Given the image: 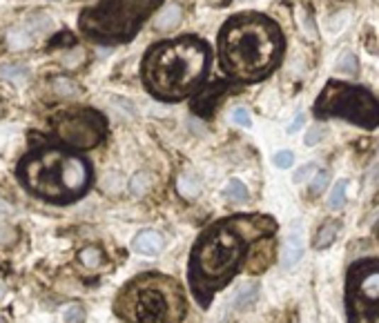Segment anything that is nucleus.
I'll return each mask as SVG.
<instances>
[{
	"mask_svg": "<svg viewBox=\"0 0 379 323\" xmlns=\"http://www.w3.org/2000/svg\"><path fill=\"white\" fill-rule=\"evenodd\" d=\"M223 196L227 198V201H232V203H246V201H248V188H246L239 178H232V181L225 186Z\"/></svg>",
	"mask_w": 379,
	"mask_h": 323,
	"instance_id": "17",
	"label": "nucleus"
},
{
	"mask_svg": "<svg viewBox=\"0 0 379 323\" xmlns=\"http://www.w3.org/2000/svg\"><path fill=\"white\" fill-rule=\"evenodd\" d=\"M27 76V69L21 65H0V79L5 81H23Z\"/></svg>",
	"mask_w": 379,
	"mask_h": 323,
	"instance_id": "23",
	"label": "nucleus"
},
{
	"mask_svg": "<svg viewBox=\"0 0 379 323\" xmlns=\"http://www.w3.org/2000/svg\"><path fill=\"white\" fill-rule=\"evenodd\" d=\"M339 230H341V223H339V221H326L319 230H317L315 241H312V248H315V250H326V248H330V245L335 243V239H337V234H339Z\"/></svg>",
	"mask_w": 379,
	"mask_h": 323,
	"instance_id": "14",
	"label": "nucleus"
},
{
	"mask_svg": "<svg viewBox=\"0 0 379 323\" xmlns=\"http://www.w3.org/2000/svg\"><path fill=\"white\" fill-rule=\"evenodd\" d=\"M52 125L58 141L74 149H92L108 136V120L92 107H69L58 112Z\"/></svg>",
	"mask_w": 379,
	"mask_h": 323,
	"instance_id": "9",
	"label": "nucleus"
},
{
	"mask_svg": "<svg viewBox=\"0 0 379 323\" xmlns=\"http://www.w3.org/2000/svg\"><path fill=\"white\" fill-rule=\"evenodd\" d=\"M149 188V176L145 172H139V174H134V178L130 181V192L134 196H143Z\"/></svg>",
	"mask_w": 379,
	"mask_h": 323,
	"instance_id": "22",
	"label": "nucleus"
},
{
	"mask_svg": "<svg viewBox=\"0 0 379 323\" xmlns=\"http://www.w3.org/2000/svg\"><path fill=\"white\" fill-rule=\"evenodd\" d=\"M275 232L277 223L266 214H239L210 225L196 239L188 264V281L201 307H208L212 297L234 279L246 261L248 245Z\"/></svg>",
	"mask_w": 379,
	"mask_h": 323,
	"instance_id": "1",
	"label": "nucleus"
},
{
	"mask_svg": "<svg viewBox=\"0 0 379 323\" xmlns=\"http://www.w3.org/2000/svg\"><path fill=\"white\" fill-rule=\"evenodd\" d=\"M161 3L163 0H98L81 11L79 27L89 40L105 45L128 42Z\"/></svg>",
	"mask_w": 379,
	"mask_h": 323,
	"instance_id": "6",
	"label": "nucleus"
},
{
	"mask_svg": "<svg viewBox=\"0 0 379 323\" xmlns=\"http://www.w3.org/2000/svg\"><path fill=\"white\" fill-rule=\"evenodd\" d=\"M315 116L344 118L363 130H375L379 125V101L366 87L328 81L315 101Z\"/></svg>",
	"mask_w": 379,
	"mask_h": 323,
	"instance_id": "7",
	"label": "nucleus"
},
{
	"mask_svg": "<svg viewBox=\"0 0 379 323\" xmlns=\"http://www.w3.org/2000/svg\"><path fill=\"white\" fill-rule=\"evenodd\" d=\"M79 261H81L85 268L94 270V268H98L103 264V252L98 248H85V250H81Z\"/></svg>",
	"mask_w": 379,
	"mask_h": 323,
	"instance_id": "20",
	"label": "nucleus"
},
{
	"mask_svg": "<svg viewBox=\"0 0 379 323\" xmlns=\"http://www.w3.org/2000/svg\"><path fill=\"white\" fill-rule=\"evenodd\" d=\"M256 297H259V285H256V283H244L234 292V305L239 307V310H244V307H248V305H252L256 301Z\"/></svg>",
	"mask_w": 379,
	"mask_h": 323,
	"instance_id": "16",
	"label": "nucleus"
},
{
	"mask_svg": "<svg viewBox=\"0 0 379 323\" xmlns=\"http://www.w3.org/2000/svg\"><path fill=\"white\" fill-rule=\"evenodd\" d=\"M210 60V47L196 36L157 42L143 58V85L152 96L165 103L188 98L205 81Z\"/></svg>",
	"mask_w": 379,
	"mask_h": 323,
	"instance_id": "3",
	"label": "nucleus"
},
{
	"mask_svg": "<svg viewBox=\"0 0 379 323\" xmlns=\"http://www.w3.org/2000/svg\"><path fill=\"white\" fill-rule=\"evenodd\" d=\"M283 34L264 13H239L219 32L221 69L239 83L264 81L283 58Z\"/></svg>",
	"mask_w": 379,
	"mask_h": 323,
	"instance_id": "2",
	"label": "nucleus"
},
{
	"mask_svg": "<svg viewBox=\"0 0 379 323\" xmlns=\"http://www.w3.org/2000/svg\"><path fill=\"white\" fill-rule=\"evenodd\" d=\"M85 321V310L81 305H69L65 310V323H83Z\"/></svg>",
	"mask_w": 379,
	"mask_h": 323,
	"instance_id": "25",
	"label": "nucleus"
},
{
	"mask_svg": "<svg viewBox=\"0 0 379 323\" xmlns=\"http://www.w3.org/2000/svg\"><path fill=\"white\" fill-rule=\"evenodd\" d=\"M301 225L293 223V232L288 234L285 245H283V256H281V266L288 270L299 264V259L303 256V239H301Z\"/></svg>",
	"mask_w": 379,
	"mask_h": 323,
	"instance_id": "12",
	"label": "nucleus"
},
{
	"mask_svg": "<svg viewBox=\"0 0 379 323\" xmlns=\"http://www.w3.org/2000/svg\"><path fill=\"white\" fill-rule=\"evenodd\" d=\"M179 192L188 196V198H194L196 194L201 192V178L199 176H194V174H183V176H179Z\"/></svg>",
	"mask_w": 379,
	"mask_h": 323,
	"instance_id": "18",
	"label": "nucleus"
},
{
	"mask_svg": "<svg viewBox=\"0 0 379 323\" xmlns=\"http://www.w3.org/2000/svg\"><path fill=\"white\" fill-rule=\"evenodd\" d=\"M319 138H324V128H319V125H315V128H310L308 132H306V145H317L319 143Z\"/></svg>",
	"mask_w": 379,
	"mask_h": 323,
	"instance_id": "27",
	"label": "nucleus"
},
{
	"mask_svg": "<svg viewBox=\"0 0 379 323\" xmlns=\"http://www.w3.org/2000/svg\"><path fill=\"white\" fill-rule=\"evenodd\" d=\"M181 16H183V13H181L179 5H168L159 13V18L154 21V27L159 32H170V29H174L181 23Z\"/></svg>",
	"mask_w": 379,
	"mask_h": 323,
	"instance_id": "15",
	"label": "nucleus"
},
{
	"mask_svg": "<svg viewBox=\"0 0 379 323\" xmlns=\"http://www.w3.org/2000/svg\"><path fill=\"white\" fill-rule=\"evenodd\" d=\"M232 118H234V123H239V125H250V116H248V112L246 110H237L234 114H232Z\"/></svg>",
	"mask_w": 379,
	"mask_h": 323,
	"instance_id": "28",
	"label": "nucleus"
},
{
	"mask_svg": "<svg viewBox=\"0 0 379 323\" xmlns=\"http://www.w3.org/2000/svg\"><path fill=\"white\" fill-rule=\"evenodd\" d=\"M348 323H379V259H361L346 272Z\"/></svg>",
	"mask_w": 379,
	"mask_h": 323,
	"instance_id": "8",
	"label": "nucleus"
},
{
	"mask_svg": "<svg viewBox=\"0 0 379 323\" xmlns=\"http://www.w3.org/2000/svg\"><path fill=\"white\" fill-rule=\"evenodd\" d=\"M346 188H348V181H346V178L337 181V186L332 188V194H330V198H328V205H330L332 210H341V208L346 205Z\"/></svg>",
	"mask_w": 379,
	"mask_h": 323,
	"instance_id": "19",
	"label": "nucleus"
},
{
	"mask_svg": "<svg viewBox=\"0 0 379 323\" xmlns=\"http://www.w3.org/2000/svg\"><path fill=\"white\" fill-rule=\"evenodd\" d=\"M132 248L139 254L157 256L163 250V237H161V232H157V230H143V232L134 237Z\"/></svg>",
	"mask_w": 379,
	"mask_h": 323,
	"instance_id": "13",
	"label": "nucleus"
},
{
	"mask_svg": "<svg viewBox=\"0 0 379 323\" xmlns=\"http://www.w3.org/2000/svg\"><path fill=\"white\" fill-rule=\"evenodd\" d=\"M337 72H341V74H357L359 72V60H357V56L355 54H344L339 60H337Z\"/></svg>",
	"mask_w": 379,
	"mask_h": 323,
	"instance_id": "21",
	"label": "nucleus"
},
{
	"mask_svg": "<svg viewBox=\"0 0 379 323\" xmlns=\"http://www.w3.org/2000/svg\"><path fill=\"white\" fill-rule=\"evenodd\" d=\"M315 170H317V165H308V167H301V170H299V172L295 174V181H303V176H306V178H308V176H310V174H312Z\"/></svg>",
	"mask_w": 379,
	"mask_h": 323,
	"instance_id": "29",
	"label": "nucleus"
},
{
	"mask_svg": "<svg viewBox=\"0 0 379 323\" xmlns=\"http://www.w3.org/2000/svg\"><path fill=\"white\" fill-rule=\"evenodd\" d=\"M326 186H328V172L319 170V172L315 174V181L310 183V192L312 194H319Z\"/></svg>",
	"mask_w": 379,
	"mask_h": 323,
	"instance_id": "26",
	"label": "nucleus"
},
{
	"mask_svg": "<svg viewBox=\"0 0 379 323\" xmlns=\"http://www.w3.org/2000/svg\"><path fill=\"white\" fill-rule=\"evenodd\" d=\"M301 123H303V114H299V116L295 118V123H293V125H290V128H288V132H290V134L299 132V130H301Z\"/></svg>",
	"mask_w": 379,
	"mask_h": 323,
	"instance_id": "30",
	"label": "nucleus"
},
{
	"mask_svg": "<svg viewBox=\"0 0 379 323\" xmlns=\"http://www.w3.org/2000/svg\"><path fill=\"white\" fill-rule=\"evenodd\" d=\"M186 310L183 288L159 272L132 279L114 303V312L123 323H183Z\"/></svg>",
	"mask_w": 379,
	"mask_h": 323,
	"instance_id": "5",
	"label": "nucleus"
},
{
	"mask_svg": "<svg viewBox=\"0 0 379 323\" xmlns=\"http://www.w3.org/2000/svg\"><path fill=\"white\" fill-rule=\"evenodd\" d=\"M250 254L246 259V268L248 272L252 274H261L266 268H270L272 264V237L268 239H259V241H254L250 245Z\"/></svg>",
	"mask_w": 379,
	"mask_h": 323,
	"instance_id": "11",
	"label": "nucleus"
},
{
	"mask_svg": "<svg viewBox=\"0 0 379 323\" xmlns=\"http://www.w3.org/2000/svg\"><path fill=\"white\" fill-rule=\"evenodd\" d=\"M232 87V83H225V81H219V83H212L210 87L201 89L199 91V98L194 101V112L203 116V118H210L212 112H215V107H217V98L221 94H225L227 89Z\"/></svg>",
	"mask_w": 379,
	"mask_h": 323,
	"instance_id": "10",
	"label": "nucleus"
},
{
	"mask_svg": "<svg viewBox=\"0 0 379 323\" xmlns=\"http://www.w3.org/2000/svg\"><path fill=\"white\" fill-rule=\"evenodd\" d=\"M275 165L279 167V170H288V167H293V163H295V154L293 152H288V149H281V152H277L275 154Z\"/></svg>",
	"mask_w": 379,
	"mask_h": 323,
	"instance_id": "24",
	"label": "nucleus"
},
{
	"mask_svg": "<svg viewBox=\"0 0 379 323\" xmlns=\"http://www.w3.org/2000/svg\"><path fill=\"white\" fill-rule=\"evenodd\" d=\"M16 176L38 198L65 205L81 198L92 186V165L83 157L56 145H38L16 167Z\"/></svg>",
	"mask_w": 379,
	"mask_h": 323,
	"instance_id": "4",
	"label": "nucleus"
}]
</instances>
